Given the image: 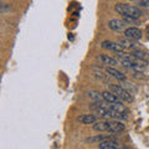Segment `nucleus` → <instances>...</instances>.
I'll return each instance as SVG.
<instances>
[{
    "mask_svg": "<svg viewBox=\"0 0 149 149\" xmlns=\"http://www.w3.org/2000/svg\"><path fill=\"white\" fill-rule=\"evenodd\" d=\"M98 60L100 61L106 65L107 67H114V66H117V65H119V61L117 58H114V57H111L109 55H104V54H101L98 56Z\"/></svg>",
    "mask_w": 149,
    "mask_h": 149,
    "instance_id": "0eeeda50",
    "label": "nucleus"
},
{
    "mask_svg": "<svg viewBox=\"0 0 149 149\" xmlns=\"http://www.w3.org/2000/svg\"><path fill=\"white\" fill-rule=\"evenodd\" d=\"M147 32H148V36H149V25L147 26Z\"/></svg>",
    "mask_w": 149,
    "mask_h": 149,
    "instance_id": "aec40b11",
    "label": "nucleus"
},
{
    "mask_svg": "<svg viewBox=\"0 0 149 149\" xmlns=\"http://www.w3.org/2000/svg\"><path fill=\"white\" fill-rule=\"evenodd\" d=\"M88 97H90L91 100H93L96 102V103H101V104H103V97H102V93L100 92H97V91H93V90H90L88 91Z\"/></svg>",
    "mask_w": 149,
    "mask_h": 149,
    "instance_id": "4468645a",
    "label": "nucleus"
},
{
    "mask_svg": "<svg viewBox=\"0 0 149 149\" xmlns=\"http://www.w3.org/2000/svg\"><path fill=\"white\" fill-rule=\"evenodd\" d=\"M137 4L143 8H149V0H139V1H137Z\"/></svg>",
    "mask_w": 149,
    "mask_h": 149,
    "instance_id": "a211bd4d",
    "label": "nucleus"
},
{
    "mask_svg": "<svg viewBox=\"0 0 149 149\" xmlns=\"http://www.w3.org/2000/svg\"><path fill=\"white\" fill-rule=\"evenodd\" d=\"M125 129V125L120 120H109V129L108 133L111 134H120Z\"/></svg>",
    "mask_w": 149,
    "mask_h": 149,
    "instance_id": "39448f33",
    "label": "nucleus"
},
{
    "mask_svg": "<svg viewBox=\"0 0 149 149\" xmlns=\"http://www.w3.org/2000/svg\"><path fill=\"white\" fill-rule=\"evenodd\" d=\"M124 37L128 40H132V41H137L143 37V32L141 29H138V27H128V29L124 31Z\"/></svg>",
    "mask_w": 149,
    "mask_h": 149,
    "instance_id": "7ed1b4c3",
    "label": "nucleus"
},
{
    "mask_svg": "<svg viewBox=\"0 0 149 149\" xmlns=\"http://www.w3.org/2000/svg\"><path fill=\"white\" fill-rule=\"evenodd\" d=\"M148 39H149V36H148Z\"/></svg>",
    "mask_w": 149,
    "mask_h": 149,
    "instance_id": "412c9836",
    "label": "nucleus"
},
{
    "mask_svg": "<svg viewBox=\"0 0 149 149\" xmlns=\"http://www.w3.org/2000/svg\"><path fill=\"white\" fill-rule=\"evenodd\" d=\"M123 20L127 22V24H136L137 19H132V17H123Z\"/></svg>",
    "mask_w": 149,
    "mask_h": 149,
    "instance_id": "6ab92c4d",
    "label": "nucleus"
},
{
    "mask_svg": "<svg viewBox=\"0 0 149 149\" xmlns=\"http://www.w3.org/2000/svg\"><path fill=\"white\" fill-rule=\"evenodd\" d=\"M93 70H95V73L97 74V77H100V78H102V80H104V81H107V80H108V77H109V74H108V73H107V74H104V72L102 71V70L97 68V67H95Z\"/></svg>",
    "mask_w": 149,
    "mask_h": 149,
    "instance_id": "f3484780",
    "label": "nucleus"
},
{
    "mask_svg": "<svg viewBox=\"0 0 149 149\" xmlns=\"http://www.w3.org/2000/svg\"><path fill=\"white\" fill-rule=\"evenodd\" d=\"M130 54H132L133 57H136L138 60H143V61H147V58H148V56H149L146 52V51L142 50V49H136V50H133Z\"/></svg>",
    "mask_w": 149,
    "mask_h": 149,
    "instance_id": "2eb2a0df",
    "label": "nucleus"
},
{
    "mask_svg": "<svg viewBox=\"0 0 149 149\" xmlns=\"http://www.w3.org/2000/svg\"><path fill=\"white\" fill-rule=\"evenodd\" d=\"M101 46L103 49H107V50H111V51H114V52H122L124 50L122 46L119 45V42H113V41H109V40H104L103 42L101 44Z\"/></svg>",
    "mask_w": 149,
    "mask_h": 149,
    "instance_id": "6e6552de",
    "label": "nucleus"
},
{
    "mask_svg": "<svg viewBox=\"0 0 149 149\" xmlns=\"http://www.w3.org/2000/svg\"><path fill=\"white\" fill-rule=\"evenodd\" d=\"M98 149H120V144L114 139H108V141L100 143Z\"/></svg>",
    "mask_w": 149,
    "mask_h": 149,
    "instance_id": "1a4fd4ad",
    "label": "nucleus"
},
{
    "mask_svg": "<svg viewBox=\"0 0 149 149\" xmlns=\"http://www.w3.org/2000/svg\"><path fill=\"white\" fill-rule=\"evenodd\" d=\"M77 120L82 124H95L97 122V118L95 114H82L77 118Z\"/></svg>",
    "mask_w": 149,
    "mask_h": 149,
    "instance_id": "f8f14e48",
    "label": "nucleus"
},
{
    "mask_svg": "<svg viewBox=\"0 0 149 149\" xmlns=\"http://www.w3.org/2000/svg\"><path fill=\"white\" fill-rule=\"evenodd\" d=\"M127 22H125L123 19H113V20H111L109 22H108V26H109V29L111 30H113V31H117V32H119V31H125L128 29L127 27Z\"/></svg>",
    "mask_w": 149,
    "mask_h": 149,
    "instance_id": "20e7f679",
    "label": "nucleus"
},
{
    "mask_svg": "<svg viewBox=\"0 0 149 149\" xmlns=\"http://www.w3.org/2000/svg\"><path fill=\"white\" fill-rule=\"evenodd\" d=\"M106 72L108 73L109 76L117 78V80H119V81H125V74L123 72L118 71V70L114 68V67H107L106 68Z\"/></svg>",
    "mask_w": 149,
    "mask_h": 149,
    "instance_id": "9d476101",
    "label": "nucleus"
},
{
    "mask_svg": "<svg viewBox=\"0 0 149 149\" xmlns=\"http://www.w3.org/2000/svg\"><path fill=\"white\" fill-rule=\"evenodd\" d=\"M93 129L96 132H108L109 129V120H100L93 124Z\"/></svg>",
    "mask_w": 149,
    "mask_h": 149,
    "instance_id": "ddd939ff",
    "label": "nucleus"
},
{
    "mask_svg": "<svg viewBox=\"0 0 149 149\" xmlns=\"http://www.w3.org/2000/svg\"><path fill=\"white\" fill-rule=\"evenodd\" d=\"M102 97H103V100L104 102H107L109 106L111 104H120L122 103V101H120V98L118 96H116L113 92H111V91H104V92H102Z\"/></svg>",
    "mask_w": 149,
    "mask_h": 149,
    "instance_id": "423d86ee",
    "label": "nucleus"
},
{
    "mask_svg": "<svg viewBox=\"0 0 149 149\" xmlns=\"http://www.w3.org/2000/svg\"><path fill=\"white\" fill-rule=\"evenodd\" d=\"M114 10L120 15H123V17H132V19H138L143 15L142 10L137 6L129 5L125 3H117L114 5Z\"/></svg>",
    "mask_w": 149,
    "mask_h": 149,
    "instance_id": "f257e3e1",
    "label": "nucleus"
},
{
    "mask_svg": "<svg viewBox=\"0 0 149 149\" xmlns=\"http://www.w3.org/2000/svg\"><path fill=\"white\" fill-rule=\"evenodd\" d=\"M119 45L122 46L123 49H130V50H136V49H139L138 47V44H136L134 41L132 40H128V39H125V37H120L119 39Z\"/></svg>",
    "mask_w": 149,
    "mask_h": 149,
    "instance_id": "9b49d317",
    "label": "nucleus"
},
{
    "mask_svg": "<svg viewBox=\"0 0 149 149\" xmlns=\"http://www.w3.org/2000/svg\"><path fill=\"white\" fill-rule=\"evenodd\" d=\"M109 86V91L113 92L116 96H118L120 101H125V102H132L133 101V96L132 93H130L129 91H127L123 86L120 85H113V83H111Z\"/></svg>",
    "mask_w": 149,
    "mask_h": 149,
    "instance_id": "f03ea898",
    "label": "nucleus"
},
{
    "mask_svg": "<svg viewBox=\"0 0 149 149\" xmlns=\"http://www.w3.org/2000/svg\"><path fill=\"white\" fill-rule=\"evenodd\" d=\"M108 139H111L109 137H107V136H97V137H91V138H86V142L87 143H95V142H98L102 143V142H104V141H108Z\"/></svg>",
    "mask_w": 149,
    "mask_h": 149,
    "instance_id": "dca6fc26",
    "label": "nucleus"
}]
</instances>
